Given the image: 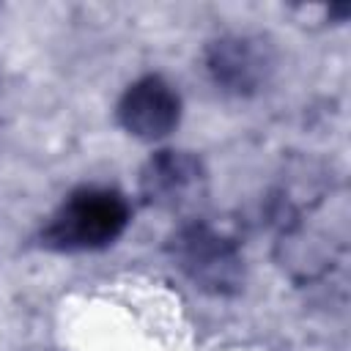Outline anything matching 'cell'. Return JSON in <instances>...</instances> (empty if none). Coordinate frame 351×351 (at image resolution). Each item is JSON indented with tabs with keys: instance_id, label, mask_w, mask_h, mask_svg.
<instances>
[{
	"instance_id": "obj_1",
	"label": "cell",
	"mask_w": 351,
	"mask_h": 351,
	"mask_svg": "<svg viewBox=\"0 0 351 351\" xmlns=\"http://www.w3.org/2000/svg\"><path fill=\"white\" fill-rule=\"evenodd\" d=\"M132 222V206L112 186L74 189L41 228V244L55 252H93L123 236Z\"/></svg>"
},
{
	"instance_id": "obj_5",
	"label": "cell",
	"mask_w": 351,
	"mask_h": 351,
	"mask_svg": "<svg viewBox=\"0 0 351 351\" xmlns=\"http://www.w3.org/2000/svg\"><path fill=\"white\" fill-rule=\"evenodd\" d=\"M115 115L123 132L143 143H156L181 123V96L162 74H145L123 90Z\"/></svg>"
},
{
	"instance_id": "obj_4",
	"label": "cell",
	"mask_w": 351,
	"mask_h": 351,
	"mask_svg": "<svg viewBox=\"0 0 351 351\" xmlns=\"http://www.w3.org/2000/svg\"><path fill=\"white\" fill-rule=\"evenodd\" d=\"M208 186V173L203 159L192 151L162 148L140 170V195L151 208L167 214L192 211Z\"/></svg>"
},
{
	"instance_id": "obj_2",
	"label": "cell",
	"mask_w": 351,
	"mask_h": 351,
	"mask_svg": "<svg viewBox=\"0 0 351 351\" xmlns=\"http://www.w3.org/2000/svg\"><path fill=\"white\" fill-rule=\"evenodd\" d=\"M173 266L200 291L233 296L244 285V255L233 236L203 219H189L167 241Z\"/></svg>"
},
{
	"instance_id": "obj_3",
	"label": "cell",
	"mask_w": 351,
	"mask_h": 351,
	"mask_svg": "<svg viewBox=\"0 0 351 351\" xmlns=\"http://www.w3.org/2000/svg\"><path fill=\"white\" fill-rule=\"evenodd\" d=\"M277 52L269 38L255 33H228L203 52V69L217 90L228 96H255L274 74Z\"/></svg>"
}]
</instances>
